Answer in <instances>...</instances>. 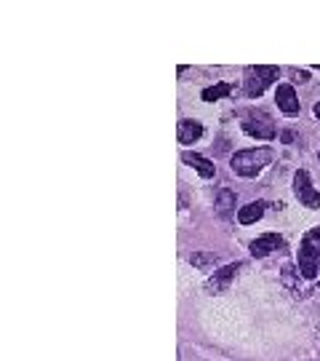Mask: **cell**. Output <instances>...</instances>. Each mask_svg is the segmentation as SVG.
<instances>
[{
	"mask_svg": "<svg viewBox=\"0 0 320 361\" xmlns=\"http://www.w3.org/2000/svg\"><path fill=\"white\" fill-rule=\"evenodd\" d=\"M243 131L253 139H264V142H270L275 139V120L264 113V110H251V113H246L243 115Z\"/></svg>",
	"mask_w": 320,
	"mask_h": 361,
	"instance_id": "cell-4",
	"label": "cell"
},
{
	"mask_svg": "<svg viewBox=\"0 0 320 361\" xmlns=\"http://www.w3.org/2000/svg\"><path fill=\"white\" fill-rule=\"evenodd\" d=\"M318 287H320V284H318Z\"/></svg>",
	"mask_w": 320,
	"mask_h": 361,
	"instance_id": "cell-17",
	"label": "cell"
},
{
	"mask_svg": "<svg viewBox=\"0 0 320 361\" xmlns=\"http://www.w3.org/2000/svg\"><path fill=\"white\" fill-rule=\"evenodd\" d=\"M217 211H219L221 220H230L233 214H235V193L227 188L219 190V195H217Z\"/></svg>",
	"mask_w": 320,
	"mask_h": 361,
	"instance_id": "cell-13",
	"label": "cell"
},
{
	"mask_svg": "<svg viewBox=\"0 0 320 361\" xmlns=\"http://www.w3.org/2000/svg\"><path fill=\"white\" fill-rule=\"evenodd\" d=\"M278 81V67L275 65H256V67H246V78H243V91L246 97H262L267 86Z\"/></svg>",
	"mask_w": 320,
	"mask_h": 361,
	"instance_id": "cell-3",
	"label": "cell"
},
{
	"mask_svg": "<svg viewBox=\"0 0 320 361\" xmlns=\"http://www.w3.org/2000/svg\"><path fill=\"white\" fill-rule=\"evenodd\" d=\"M235 88H233V83H227V81H221V83H217V86H208L203 88V102H219V99H224V97H230Z\"/></svg>",
	"mask_w": 320,
	"mask_h": 361,
	"instance_id": "cell-14",
	"label": "cell"
},
{
	"mask_svg": "<svg viewBox=\"0 0 320 361\" xmlns=\"http://www.w3.org/2000/svg\"><path fill=\"white\" fill-rule=\"evenodd\" d=\"M294 193H296V198H299V204L307 209H320V193L312 188V179H310V174L299 169V172L294 174Z\"/></svg>",
	"mask_w": 320,
	"mask_h": 361,
	"instance_id": "cell-5",
	"label": "cell"
},
{
	"mask_svg": "<svg viewBox=\"0 0 320 361\" xmlns=\"http://www.w3.org/2000/svg\"><path fill=\"white\" fill-rule=\"evenodd\" d=\"M312 113H315V118H320V102L315 104V110H312Z\"/></svg>",
	"mask_w": 320,
	"mask_h": 361,
	"instance_id": "cell-16",
	"label": "cell"
},
{
	"mask_svg": "<svg viewBox=\"0 0 320 361\" xmlns=\"http://www.w3.org/2000/svg\"><path fill=\"white\" fill-rule=\"evenodd\" d=\"M286 246V241L283 236H278V233H264V236H259L256 241H251V255L256 259L267 257L272 252H278V249H283Z\"/></svg>",
	"mask_w": 320,
	"mask_h": 361,
	"instance_id": "cell-7",
	"label": "cell"
},
{
	"mask_svg": "<svg viewBox=\"0 0 320 361\" xmlns=\"http://www.w3.org/2000/svg\"><path fill=\"white\" fill-rule=\"evenodd\" d=\"M264 209L267 204L264 201H253V204H246L243 209H237V223L240 225H253L256 220L264 217Z\"/></svg>",
	"mask_w": 320,
	"mask_h": 361,
	"instance_id": "cell-12",
	"label": "cell"
},
{
	"mask_svg": "<svg viewBox=\"0 0 320 361\" xmlns=\"http://www.w3.org/2000/svg\"><path fill=\"white\" fill-rule=\"evenodd\" d=\"M182 161H185L187 166H192L203 179H214V174H217L214 161H208V158H203V155H198V153H185L182 155Z\"/></svg>",
	"mask_w": 320,
	"mask_h": 361,
	"instance_id": "cell-11",
	"label": "cell"
},
{
	"mask_svg": "<svg viewBox=\"0 0 320 361\" xmlns=\"http://www.w3.org/2000/svg\"><path fill=\"white\" fill-rule=\"evenodd\" d=\"M272 158H275V153H272V147H267V145L249 147V150H237V153L233 155V172H235L237 177L251 179V177H256L264 166H270Z\"/></svg>",
	"mask_w": 320,
	"mask_h": 361,
	"instance_id": "cell-1",
	"label": "cell"
},
{
	"mask_svg": "<svg viewBox=\"0 0 320 361\" xmlns=\"http://www.w3.org/2000/svg\"><path fill=\"white\" fill-rule=\"evenodd\" d=\"M318 265H320V227L307 230L299 246V273L312 281L318 275Z\"/></svg>",
	"mask_w": 320,
	"mask_h": 361,
	"instance_id": "cell-2",
	"label": "cell"
},
{
	"mask_svg": "<svg viewBox=\"0 0 320 361\" xmlns=\"http://www.w3.org/2000/svg\"><path fill=\"white\" fill-rule=\"evenodd\" d=\"M280 281H283V284H286L288 289L296 294V297H307V294H310V287L304 284L307 278H304L294 265H283V271H280Z\"/></svg>",
	"mask_w": 320,
	"mask_h": 361,
	"instance_id": "cell-9",
	"label": "cell"
},
{
	"mask_svg": "<svg viewBox=\"0 0 320 361\" xmlns=\"http://www.w3.org/2000/svg\"><path fill=\"white\" fill-rule=\"evenodd\" d=\"M240 271V265H227V268H221V271H217V273L211 275L208 281H205V292L208 294H221L230 284H233V278H235V273Z\"/></svg>",
	"mask_w": 320,
	"mask_h": 361,
	"instance_id": "cell-8",
	"label": "cell"
},
{
	"mask_svg": "<svg viewBox=\"0 0 320 361\" xmlns=\"http://www.w3.org/2000/svg\"><path fill=\"white\" fill-rule=\"evenodd\" d=\"M176 137H179V142L182 145H192V142H198V139L203 137V123H198V120H179L176 123Z\"/></svg>",
	"mask_w": 320,
	"mask_h": 361,
	"instance_id": "cell-10",
	"label": "cell"
},
{
	"mask_svg": "<svg viewBox=\"0 0 320 361\" xmlns=\"http://www.w3.org/2000/svg\"><path fill=\"white\" fill-rule=\"evenodd\" d=\"M296 81H299V83H307V72H296Z\"/></svg>",
	"mask_w": 320,
	"mask_h": 361,
	"instance_id": "cell-15",
	"label": "cell"
},
{
	"mask_svg": "<svg viewBox=\"0 0 320 361\" xmlns=\"http://www.w3.org/2000/svg\"><path fill=\"white\" fill-rule=\"evenodd\" d=\"M275 102L280 107V113H286V115H299V110H302V102H299V97H296V91H294L291 83H280L278 86Z\"/></svg>",
	"mask_w": 320,
	"mask_h": 361,
	"instance_id": "cell-6",
	"label": "cell"
}]
</instances>
